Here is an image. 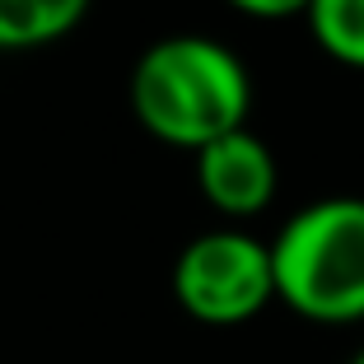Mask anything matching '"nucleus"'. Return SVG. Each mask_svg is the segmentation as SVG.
<instances>
[{"instance_id":"1","label":"nucleus","mask_w":364,"mask_h":364,"mask_svg":"<svg viewBox=\"0 0 364 364\" xmlns=\"http://www.w3.org/2000/svg\"><path fill=\"white\" fill-rule=\"evenodd\" d=\"M252 80L225 43L173 33L140 52L131 70V112L173 150H205L210 140L247 127Z\"/></svg>"},{"instance_id":"2","label":"nucleus","mask_w":364,"mask_h":364,"mask_svg":"<svg viewBox=\"0 0 364 364\" xmlns=\"http://www.w3.org/2000/svg\"><path fill=\"white\" fill-rule=\"evenodd\" d=\"M276 299L322 327L364 322V196H322L271 238Z\"/></svg>"},{"instance_id":"3","label":"nucleus","mask_w":364,"mask_h":364,"mask_svg":"<svg viewBox=\"0 0 364 364\" xmlns=\"http://www.w3.org/2000/svg\"><path fill=\"white\" fill-rule=\"evenodd\" d=\"M173 299L192 322L205 327H243L276 299L271 243L243 229L196 234L173 262Z\"/></svg>"},{"instance_id":"4","label":"nucleus","mask_w":364,"mask_h":364,"mask_svg":"<svg viewBox=\"0 0 364 364\" xmlns=\"http://www.w3.org/2000/svg\"><path fill=\"white\" fill-rule=\"evenodd\" d=\"M276 182H280L276 154L247 127L210 140L205 150H196V187L229 220L262 215L271 205V196H276Z\"/></svg>"},{"instance_id":"5","label":"nucleus","mask_w":364,"mask_h":364,"mask_svg":"<svg viewBox=\"0 0 364 364\" xmlns=\"http://www.w3.org/2000/svg\"><path fill=\"white\" fill-rule=\"evenodd\" d=\"M94 0H0V52L52 47L85 23Z\"/></svg>"},{"instance_id":"6","label":"nucleus","mask_w":364,"mask_h":364,"mask_svg":"<svg viewBox=\"0 0 364 364\" xmlns=\"http://www.w3.org/2000/svg\"><path fill=\"white\" fill-rule=\"evenodd\" d=\"M304 19L313 43L332 61L364 70V0H313Z\"/></svg>"},{"instance_id":"7","label":"nucleus","mask_w":364,"mask_h":364,"mask_svg":"<svg viewBox=\"0 0 364 364\" xmlns=\"http://www.w3.org/2000/svg\"><path fill=\"white\" fill-rule=\"evenodd\" d=\"M229 5L247 19H294V14H309L313 0H229Z\"/></svg>"},{"instance_id":"8","label":"nucleus","mask_w":364,"mask_h":364,"mask_svg":"<svg viewBox=\"0 0 364 364\" xmlns=\"http://www.w3.org/2000/svg\"><path fill=\"white\" fill-rule=\"evenodd\" d=\"M350 364H364V350H360V355H355V360H350Z\"/></svg>"}]
</instances>
